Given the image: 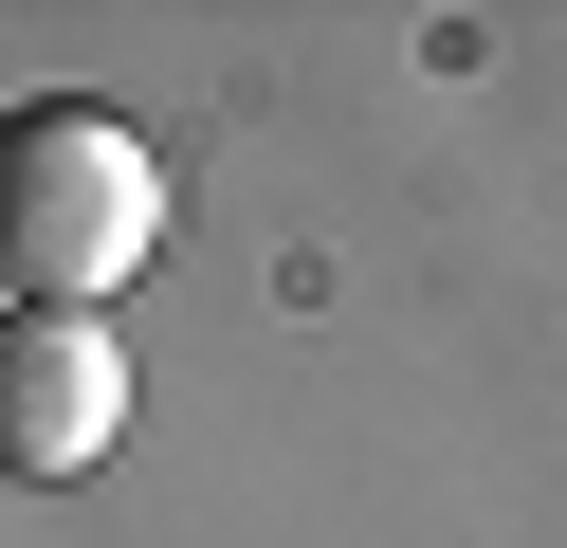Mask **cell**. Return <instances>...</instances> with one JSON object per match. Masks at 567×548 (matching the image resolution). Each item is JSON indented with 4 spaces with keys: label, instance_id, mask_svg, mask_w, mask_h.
<instances>
[{
    "label": "cell",
    "instance_id": "cell-2",
    "mask_svg": "<svg viewBox=\"0 0 567 548\" xmlns=\"http://www.w3.org/2000/svg\"><path fill=\"white\" fill-rule=\"evenodd\" d=\"M128 438V329L111 311H0V475H92Z\"/></svg>",
    "mask_w": 567,
    "mask_h": 548
},
{
    "label": "cell",
    "instance_id": "cell-1",
    "mask_svg": "<svg viewBox=\"0 0 567 548\" xmlns=\"http://www.w3.org/2000/svg\"><path fill=\"white\" fill-rule=\"evenodd\" d=\"M147 256H165V165L128 110L92 92L0 110V311H111Z\"/></svg>",
    "mask_w": 567,
    "mask_h": 548
}]
</instances>
